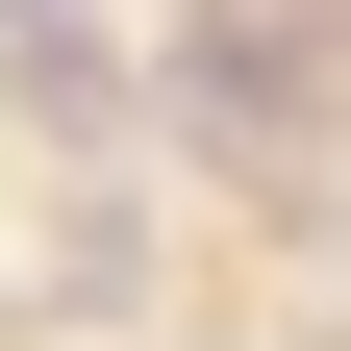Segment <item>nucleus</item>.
<instances>
[{"label":"nucleus","instance_id":"obj_1","mask_svg":"<svg viewBox=\"0 0 351 351\" xmlns=\"http://www.w3.org/2000/svg\"><path fill=\"white\" fill-rule=\"evenodd\" d=\"M25 25H51V0H25Z\"/></svg>","mask_w":351,"mask_h":351}]
</instances>
